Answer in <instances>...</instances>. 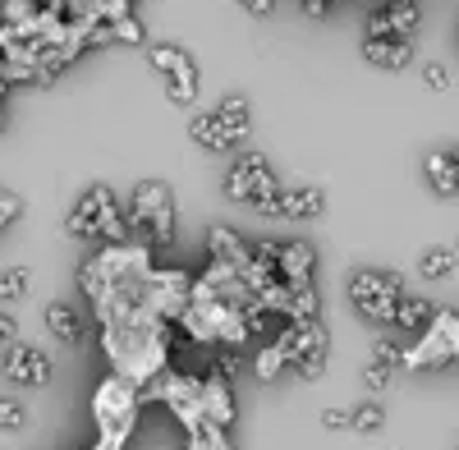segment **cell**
Wrapping results in <instances>:
<instances>
[{"label": "cell", "instance_id": "cell-2", "mask_svg": "<svg viewBox=\"0 0 459 450\" xmlns=\"http://www.w3.org/2000/svg\"><path fill=\"white\" fill-rule=\"evenodd\" d=\"M175 326L188 335L194 345H244L248 341V317L235 304H221V299H203V294H188V308L175 317Z\"/></svg>", "mask_w": 459, "mask_h": 450}, {"label": "cell", "instance_id": "cell-35", "mask_svg": "<svg viewBox=\"0 0 459 450\" xmlns=\"http://www.w3.org/2000/svg\"><path fill=\"white\" fill-rule=\"evenodd\" d=\"M239 10L253 14V19H272L276 14V0H239Z\"/></svg>", "mask_w": 459, "mask_h": 450}, {"label": "cell", "instance_id": "cell-24", "mask_svg": "<svg viewBox=\"0 0 459 450\" xmlns=\"http://www.w3.org/2000/svg\"><path fill=\"white\" fill-rule=\"evenodd\" d=\"M423 170H428V184H432V189H437L441 198H455V194H459V179H455V170H450L446 152H428Z\"/></svg>", "mask_w": 459, "mask_h": 450}, {"label": "cell", "instance_id": "cell-30", "mask_svg": "<svg viewBox=\"0 0 459 450\" xmlns=\"http://www.w3.org/2000/svg\"><path fill=\"white\" fill-rule=\"evenodd\" d=\"M28 423V409L19 400H0V432H23Z\"/></svg>", "mask_w": 459, "mask_h": 450}, {"label": "cell", "instance_id": "cell-13", "mask_svg": "<svg viewBox=\"0 0 459 450\" xmlns=\"http://www.w3.org/2000/svg\"><path fill=\"white\" fill-rule=\"evenodd\" d=\"M5 377L19 382V386H47L51 382V359L37 350V345L10 341L5 345Z\"/></svg>", "mask_w": 459, "mask_h": 450}, {"label": "cell", "instance_id": "cell-18", "mask_svg": "<svg viewBox=\"0 0 459 450\" xmlns=\"http://www.w3.org/2000/svg\"><path fill=\"white\" fill-rule=\"evenodd\" d=\"M313 272H317V248L313 244L294 239V244L276 248V276L281 281H313Z\"/></svg>", "mask_w": 459, "mask_h": 450}, {"label": "cell", "instance_id": "cell-22", "mask_svg": "<svg viewBox=\"0 0 459 450\" xmlns=\"http://www.w3.org/2000/svg\"><path fill=\"white\" fill-rule=\"evenodd\" d=\"M455 267H459V253L437 244V248L423 253V262H418V276L423 281H446V276H455Z\"/></svg>", "mask_w": 459, "mask_h": 450}, {"label": "cell", "instance_id": "cell-33", "mask_svg": "<svg viewBox=\"0 0 459 450\" xmlns=\"http://www.w3.org/2000/svg\"><path fill=\"white\" fill-rule=\"evenodd\" d=\"M423 83H428L432 92H446V88H450V69L437 65V60H428V65H423Z\"/></svg>", "mask_w": 459, "mask_h": 450}, {"label": "cell", "instance_id": "cell-42", "mask_svg": "<svg viewBox=\"0 0 459 450\" xmlns=\"http://www.w3.org/2000/svg\"><path fill=\"white\" fill-rule=\"evenodd\" d=\"M0 129H5V106H0Z\"/></svg>", "mask_w": 459, "mask_h": 450}, {"label": "cell", "instance_id": "cell-31", "mask_svg": "<svg viewBox=\"0 0 459 450\" xmlns=\"http://www.w3.org/2000/svg\"><path fill=\"white\" fill-rule=\"evenodd\" d=\"M235 372H239V354H235V350H225V354L212 359V372H207V377H216V382H235Z\"/></svg>", "mask_w": 459, "mask_h": 450}, {"label": "cell", "instance_id": "cell-27", "mask_svg": "<svg viewBox=\"0 0 459 450\" xmlns=\"http://www.w3.org/2000/svg\"><path fill=\"white\" fill-rule=\"evenodd\" d=\"M253 372H257L262 382H276L281 372H285V354H281L276 345H262V350H257V359H253Z\"/></svg>", "mask_w": 459, "mask_h": 450}, {"label": "cell", "instance_id": "cell-1", "mask_svg": "<svg viewBox=\"0 0 459 450\" xmlns=\"http://www.w3.org/2000/svg\"><path fill=\"white\" fill-rule=\"evenodd\" d=\"M170 345H175V326L147 308L125 317V322L101 326V354L110 359V372L134 382V386L152 382L157 372L170 368Z\"/></svg>", "mask_w": 459, "mask_h": 450}, {"label": "cell", "instance_id": "cell-26", "mask_svg": "<svg viewBox=\"0 0 459 450\" xmlns=\"http://www.w3.org/2000/svg\"><path fill=\"white\" fill-rule=\"evenodd\" d=\"M28 281H32L28 267H5V272H0V304H14V299H23V294H28Z\"/></svg>", "mask_w": 459, "mask_h": 450}, {"label": "cell", "instance_id": "cell-32", "mask_svg": "<svg viewBox=\"0 0 459 450\" xmlns=\"http://www.w3.org/2000/svg\"><path fill=\"white\" fill-rule=\"evenodd\" d=\"M391 372H395V368H386V363H368V368H363V386H368V391H386V386H391Z\"/></svg>", "mask_w": 459, "mask_h": 450}, {"label": "cell", "instance_id": "cell-20", "mask_svg": "<svg viewBox=\"0 0 459 450\" xmlns=\"http://www.w3.org/2000/svg\"><path fill=\"white\" fill-rule=\"evenodd\" d=\"M47 331L65 345H79L83 341V313L69 304H47Z\"/></svg>", "mask_w": 459, "mask_h": 450}, {"label": "cell", "instance_id": "cell-28", "mask_svg": "<svg viewBox=\"0 0 459 450\" xmlns=\"http://www.w3.org/2000/svg\"><path fill=\"white\" fill-rule=\"evenodd\" d=\"M350 428L354 432H381L386 428V414H381V404H359L350 414Z\"/></svg>", "mask_w": 459, "mask_h": 450}, {"label": "cell", "instance_id": "cell-38", "mask_svg": "<svg viewBox=\"0 0 459 450\" xmlns=\"http://www.w3.org/2000/svg\"><path fill=\"white\" fill-rule=\"evenodd\" d=\"M14 331H19V326H14V317H10L5 308H0V345H10V341H14Z\"/></svg>", "mask_w": 459, "mask_h": 450}, {"label": "cell", "instance_id": "cell-41", "mask_svg": "<svg viewBox=\"0 0 459 450\" xmlns=\"http://www.w3.org/2000/svg\"><path fill=\"white\" fill-rule=\"evenodd\" d=\"M88 450H125V446H115V441H101V437H97V441H92Z\"/></svg>", "mask_w": 459, "mask_h": 450}, {"label": "cell", "instance_id": "cell-7", "mask_svg": "<svg viewBox=\"0 0 459 450\" xmlns=\"http://www.w3.org/2000/svg\"><path fill=\"white\" fill-rule=\"evenodd\" d=\"M281 354H285V368H294L303 382H317L322 372H326V345H331V335L317 317L308 322H285L276 331V341H272Z\"/></svg>", "mask_w": 459, "mask_h": 450}, {"label": "cell", "instance_id": "cell-44", "mask_svg": "<svg viewBox=\"0 0 459 450\" xmlns=\"http://www.w3.org/2000/svg\"><path fill=\"white\" fill-rule=\"evenodd\" d=\"M455 244H459V239H455Z\"/></svg>", "mask_w": 459, "mask_h": 450}, {"label": "cell", "instance_id": "cell-16", "mask_svg": "<svg viewBox=\"0 0 459 450\" xmlns=\"http://www.w3.org/2000/svg\"><path fill=\"white\" fill-rule=\"evenodd\" d=\"M322 207H326V194L317 184H299V189L276 194V216H285V221H313V216H322Z\"/></svg>", "mask_w": 459, "mask_h": 450}, {"label": "cell", "instance_id": "cell-5", "mask_svg": "<svg viewBox=\"0 0 459 450\" xmlns=\"http://www.w3.org/2000/svg\"><path fill=\"white\" fill-rule=\"evenodd\" d=\"M65 230L74 239H106V244H125L129 239V221H125V207L115 198L106 184H92V189L79 198V207L69 212Z\"/></svg>", "mask_w": 459, "mask_h": 450}, {"label": "cell", "instance_id": "cell-8", "mask_svg": "<svg viewBox=\"0 0 459 450\" xmlns=\"http://www.w3.org/2000/svg\"><path fill=\"white\" fill-rule=\"evenodd\" d=\"M225 194L235 203H248L262 216H276L281 184H276V175H272V166H266L262 152H244L235 166H230V175H225Z\"/></svg>", "mask_w": 459, "mask_h": 450}, {"label": "cell", "instance_id": "cell-25", "mask_svg": "<svg viewBox=\"0 0 459 450\" xmlns=\"http://www.w3.org/2000/svg\"><path fill=\"white\" fill-rule=\"evenodd\" d=\"M184 450H235V441H230V428L203 423L198 432H188V446Z\"/></svg>", "mask_w": 459, "mask_h": 450}, {"label": "cell", "instance_id": "cell-11", "mask_svg": "<svg viewBox=\"0 0 459 450\" xmlns=\"http://www.w3.org/2000/svg\"><path fill=\"white\" fill-rule=\"evenodd\" d=\"M147 60H152V69L166 79V97H170L175 106H188V101L198 97V65H194V56H188L184 47L161 42V47L147 51Z\"/></svg>", "mask_w": 459, "mask_h": 450}, {"label": "cell", "instance_id": "cell-21", "mask_svg": "<svg viewBox=\"0 0 459 450\" xmlns=\"http://www.w3.org/2000/svg\"><path fill=\"white\" fill-rule=\"evenodd\" d=\"M432 313H437V304H428L423 294H404V299H400V308H395V326H404V331H423Z\"/></svg>", "mask_w": 459, "mask_h": 450}, {"label": "cell", "instance_id": "cell-4", "mask_svg": "<svg viewBox=\"0 0 459 450\" xmlns=\"http://www.w3.org/2000/svg\"><path fill=\"white\" fill-rule=\"evenodd\" d=\"M138 414H143V400H138V386L125 382V377H101L97 391H92V423H97V437L101 441H115L125 446L138 428Z\"/></svg>", "mask_w": 459, "mask_h": 450}, {"label": "cell", "instance_id": "cell-6", "mask_svg": "<svg viewBox=\"0 0 459 450\" xmlns=\"http://www.w3.org/2000/svg\"><path fill=\"white\" fill-rule=\"evenodd\" d=\"M450 363H459V313L455 308H437L428 317V326L418 331V341L400 354V368L437 372V368H450Z\"/></svg>", "mask_w": 459, "mask_h": 450}, {"label": "cell", "instance_id": "cell-37", "mask_svg": "<svg viewBox=\"0 0 459 450\" xmlns=\"http://www.w3.org/2000/svg\"><path fill=\"white\" fill-rule=\"evenodd\" d=\"M19 212H23V203H19L14 194H0V225H10V221H19Z\"/></svg>", "mask_w": 459, "mask_h": 450}, {"label": "cell", "instance_id": "cell-29", "mask_svg": "<svg viewBox=\"0 0 459 450\" xmlns=\"http://www.w3.org/2000/svg\"><path fill=\"white\" fill-rule=\"evenodd\" d=\"M110 37H115V42H129V47H143V42H147V28H143L134 14H125V19L110 23Z\"/></svg>", "mask_w": 459, "mask_h": 450}, {"label": "cell", "instance_id": "cell-40", "mask_svg": "<svg viewBox=\"0 0 459 450\" xmlns=\"http://www.w3.org/2000/svg\"><path fill=\"white\" fill-rule=\"evenodd\" d=\"M446 161H450V170H455V179H459V143H455L450 152H446Z\"/></svg>", "mask_w": 459, "mask_h": 450}, {"label": "cell", "instance_id": "cell-23", "mask_svg": "<svg viewBox=\"0 0 459 450\" xmlns=\"http://www.w3.org/2000/svg\"><path fill=\"white\" fill-rule=\"evenodd\" d=\"M216 116L225 120V129H230V134H235V143H244V138H248L253 116H248V101H244V97H225V101L216 106Z\"/></svg>", "mask_w": 459, "mask_h": 450}, {"label": "cell", "instance_id": "cell-12", "mask_svg": "<svg viewBox=\"0 0 459 450\" xmlns=\"http://www.w3.org/2000/svg\"><path fill=\"white\" fill-rule=\"evenodd\" d=\"M418 23H423L418 0H386L368 14V37H418Z\"/></svg>", "mask_w": 459, "mask_h": 450}, {"label": "cell", "instance_id": "cell-9", "mask_svg": "<svg viewBox=\"0 0 459 450\" xmlns=\"http://www.w3.org/2000/svg\"><path fill=\"white\" fill-rule=\"evenodd\" d=\"M400 299H404V281H400L395 272H372V267H363V272L350 276V304H354L368 322H377V326L395 322Z\"/></svg>", "mask_w": 459, "mask_h": 450}, {"label": "cell", "instance_id": "cell-17", "mask_svg": "<svg viewBox=\"0 0 459 450\" xmlns=\"http://www.w3.org/2000/svg\"><path fill=\"white\" fill-rule=\"evenodd\" d=\"M363 60L377 69H404L413 60V37H363Z\"/></svg>", "mask_w": 459, "mask_h": 450}, {"label": "cell", "instance_id": "cell-34", "mask_svg": "<svg viewBox=\"0 0 459 450\" xmlns=\"http://www.w3.org/2000/svg\"><path fill=\"white\" fill-rule=\"evenodd\" d=\"M400 354H404V350H400L395 341H377V359H372V363H386V368H400Z\"/></svg>", "mask_w": 459, "mask_h": 450}, {"label": "cell", "instance_id": "cell-39", "mask_svg": "<svg viewBox=\"0 0 459 450\" xmlns=\"http://www.w3.org/2000/svg\"><path fill=\"white\" fill-rule=\"evenodd\" d=\"M299 5H303V14H313V19H326L331 0H299Z\"/></svg>", "mask_w": 459, "mask_h": 450}, {"label": "cell", "instance_id": "cell-19", "mask_svg": "<svg viewBox=\"0 0 459 450\" xmlns=\"http://www.w3.org/2000/svg\"><path fill=\"white\" fill-rule=\"evenodd\" d=\"M188 134H194V143H198V147H207V152H230V147H239V143H235V134L225 129V120L216 116V110H203V116H194Z\"/></svg>", "mask_w": 459, "mask_h": 450}, {"label": "cell", "instance_id": "cell-14", "mask_svg": "<svg viewBox=\"0 0 459 450\" xmlns=\"http://www.w3.org/2000/svg\"><path fill=\"white\" fill-rule=\"evenodd\" d=\"M207 257L221 262V267H230V272H244L253 262V248L244 244L239 230H230V225H212V230H207Z\"/></svg>", "mask_w": 459, "mask_h": 450}, {"label": "cell", "instance_id": "cell-15", "mask_svg": "<svg viewBox=\"0 0 459 450\" xmlns=\"http://www.w3.org/2000/svg\"><path fill=\"white\" fill-rule=\"evenodd\" d=\"M198 404H203V423H212V428H230V423H235V414H239L230 382H216V377H203Z\"/></svg>", "mask_w": 459, "mask_h": 450}, {"label": "cell", "instance_id": "cell-10", "mask_svg": "<svg viewBox=\"0 0 459 450\" xmlns=\"http://www.w3.org/2000/svg\"><path fill=\"white\" fill-rule=\"evenodd\" d=\"M188 294H194V276H188V272H179V267H152L147 281H143V308L175 326V317L188 308Z\"/></svg>", "mask_w": 459, "mask_h": 450}, {"label": "cell", "instance_id": "cell-3", "mask_svg": "<svg viewBox=\"0 0 459 450\" xmlns=\"http://www.w3.org/2000/svg\"><path fill=\"white\" fill-rule=\"evenodd\" d=\"M125 221H129V235H143L147 248L175 244V194H170V184L143 179L129 198V207H125Z\"/></svg>", "mask_w": 459, "mask_h": 450}, {"label": "cell", "instance_id": "cell-43", "mask_svg": "<svg viewBox=\"0 0 459 450\" xmlns=\"http://www.w3.org/2000/svg\"><path fill=\"white\" fill-rule=\"evenodd\" d=\"M455 203H459V194H455Z\"/></svg>", "mask_w": 459, "mask_h": 450}, {"label": "cell", "instance_id": "cell-36", "mask_svg": "<svg viewBox=\"0 0 459 450\" xmlns=\"http://www.w3.org/2000/svg\"><path fill=\"white\" fill-rule=\"evenodd\" d=\"M322 428H326V432H340V428H350V414H344V409H335V404H331V409H322Z\"/></svg>", "mask_w": 459, "mask_h": 450}]
</instances>
